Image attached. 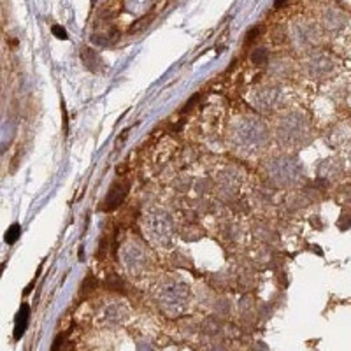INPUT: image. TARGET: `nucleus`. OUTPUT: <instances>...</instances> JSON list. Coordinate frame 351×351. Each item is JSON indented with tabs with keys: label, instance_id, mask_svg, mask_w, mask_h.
<instances>
[{
	"label": "nucleus",
	"instance_id": "nucleus-12",
	"mask_svg": "<svg viewBox=\"0 0 351 351\" xmlns=\"http://www.w3.org/2000/svg\"><path fill=\"white\" fill-rule=\"evenodd\" d=\"M5 269V263H0V277H2V272H4Z\"/></svg>",
	"mask_w": 351,
	"mask_h": 351
},
{
	"label": "nucleus",
	"instance_id": "nucleus-11",
	"mask_svg": "<svg viewBox=\"0 0 351 351\" xmlns=\"http://www.w3.org/2000/svg\"><path fill=\"white\" fill-rule=\"evenodd\" d=\"M286 2H288V0H274V7H283V5L286 4Z\"/></svg>",
	"mask_w": 351,
	"mask_h": 351
},
{
	"label": "nucleus",
	"instance_id": "nucleus-7",
	"mask_svg": "<svg viewBox=\"0 0 351 351\" xmlns=\"http://www.w3.org/2000/svg\"><path fill=\"white\" fill-rule=\"evenodd\" d=\"M108 286L111 290H119V286H123V283H121V279H119L116 274H109V277H108Z\"/></svg>",
	"mask_w": 351,
	"mask_h": 351
},
{
	"label": "nucleus",
	"instance_id": "nucleus-3",
	"mask_svg": "<svg viewBox=\"0 0 351 351\" xmlns=\"http://www.w3.org/2000/svg\"><path fill=\"white\" fill-rule=\"evenodd\" d=\"M81 58H83V62L86 63V67H88V69H92V70H95L97 69V63H100L97 53L93 51V49H90V48H83Z\"/></svg>",
	"mask_w": 351,
	"mask_h": 351
},
{
	"label": "nucleus",
	"instance_id": "nucleus-6",
	"mask_svg": "<svg viewBox=\"0 0 351 351\" xmlns=\"http://www.w3.org/2000/svg\"><path fill=\"white\" fill-rule=\"evenodd\" d=\"M51 32H53V35H55L56 39H60V41H67V39H69L65 28H63V26H60V25H53L51 26Z\"/></svg>",
	"mask_w": 351,
	"mask_h": 351
},
{
	"label": "nucleus",
	"instance_id": "nucleus-1",
	"mask_svg": "<svg viewBox=\"0 0 351 351\" xmlns=\"http://www.w3.org/2000/svg\"><path fill=\"white\" fill-rule=\"evenodd\" d=\"M126 193H128V185H126V183H116V185H113L111 190H109V193H108V197H106V200H104V204H106L104 209L115 211L116 207L125 200Z\"/></svg>",
	"mask_w": 351,
	"mask_h": 351
},
{
	"label": "nucleus",
	"instance_id": "nucleus-8",
	"mask_svg": "<svg viewBox=\"0 0 351 351\" xmlns=\"http://www.w3.org/2000/svg\"><path fill=\"white\" fill-rule=\"evenodd\" d=\"M260 32H262V28H260V26H253V28L248 32V35H246V44H251V42L255 41L256 37H258Z\"/></svg>",
	"mask_w": 351,
	"mask_h": 351
},
{
	"label": "nucleus",
	"instance_id": "nucleus-10",
	"mask_svg": "<svg viewBox=\"0 0 351 351\" xmlns=\"http://www.w3.org/2000/svg\"><path fill=\"white\" fill-rule=\"evenodd\" d=\"M199 93H197V95H193L192 97V100H188V104H186V108H185V111H188V109H192L193 108V104H195L197 102V100H199Z\"/></svg>",
	"mask_w": 351,
	"mask_h": 351
},
{
	"label": "nucleus",
	"instance_id": "nucleus-9",
	"mask_svg": "<svg viewBox=\"0 0 351 351\" xmlns=\"http://www.w3.org/2000/svg\"><path fill=\"white\" fill-rule=\"evenodd\" d=\"M69 336V332H65V334H60L58 337L55 339V344H53V350H58L60 346H62V343L65 341V337Z\"/></svg>",
	"mask_w": 351,
	"mask_h": 351
},
{
	"label": "nucleus",
	"instance_id": "nucleus-2",
	"mask_svg": "<svg viewBox=\"0 0 351 351\" xmlns=\"http://www.w3.org/2000/svg\"><path fill=\"white\" fill-rule=\"evenodd\" d=\"M28 322H30V307L28 304H21L18 314H16V322H14V341H19L23 336H25L26 329H28Z\"/></svg>",
	"mask_w": 351,
	"mask_h": 351
},
{
	"label": "nucleus",
	"instance_id": "nucleus-4",
	"mask_svg": "<svg viewBox=\"0 0 351 351\" xmlns=\"http://www.w3.org/2000/svg\"><path fill=\"white\" fill-rule=\"evenodd\" d=\"M19 235H21V227H19L18 223H12V225L7 229V232H5L4 239L7 244H14V242H18Z\"/></svg>",
	"mask_w": 351,
	"mask_h": 351
},
{
	"label": "nucleus",
	"instance_id": "nucleus-5",
	"mask_svg": "<svg viewBox=\"0 0 351 351\" xmlns=\"http://www.w3.org/2000/svg\"><path fill=\"white\" fill-rule=\"evenodd\" d=\"M267 56H269V53H267V49L260 48V49H255L251 55V62L256 63V65H260V63H265L267 62Z\"/></svg>",
	"mask_w": 351,
	"mask_h": 351
}]
</instances>
